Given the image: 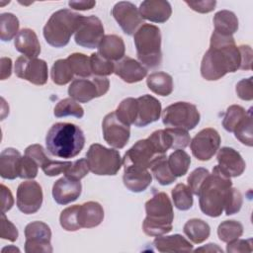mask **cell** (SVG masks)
Returning a JSON list of instances; mask_svg holds the SVG:
<instances>
[{"mask_svg": "<svg viewBox=\"0 0 253 253\" xmlns=\"http://www.w3.org/2000/svg\"><path fill=\"white\" fill-rule=\"evenodd\" d=\"M90 66L92 74L95 76H108L114 73L115 64L113 61L103 57L98 52H94L90 56Z\"/></svg>", "mask_w": 253, "mask_h": 253, "instance_id": "obj_42", "label": "cell"}, {"mask_svg": "<svg viewBox=\"0 0 253 253\" xmlns=\"http://www.w3.org/2000/svg\"><path fill=\"white\" fill-rule=\"evenodd\" d=\"M19 20L12 13H2L0 16V38L3 42H9L18 35Z\"/></svg>", "mask_w": 253, "mask_h": 253, "instance_id": "obj_38", "label": "cell"}, {"mask_svg": "<svg viewBox=\"0 0 253 253\" xmlns=\"http://www.w3.org/2000/svg\"><path fill=\"white\" fill-rule=\"evenodd\" d=\"M12 60L9 57H1V80H5L11 76Z\"/></svg>", "mask_w": 253, "mask_h": 253, "instance_id": "obj_59", "label": "cell"}, {"mask_svg": "<svg viewBox=\"0 0 253 253\" xmlns=\"http://www.w3.org/2000/svg\"><path fill=\"white\" fill-rule=\"evenodd\" d=\"M238 48L241 56L239 69L250 70L252 67V48L249 45H240Z\"/></svg>", "mask_w": 253, "mask_h": 253, "instance_id": "obj_57", "label": "cell"}, {"mask_svg": "<svg viewBox=\"0 0 253 253\" xmlns=\"http://www.w3.org/2000/svg\"><path fill=\"white\" fill-rule=\"evenodd\" d=\"M213 26L214 32L224 36H232L238 30V19L233 12L221 10L215 13Z\"/></svg>", "mask_w": 253, "mask_h": 253, "instance_id": "obj_29", "label": "cell"}, {"mask_svg": "<svg viewBox=\"0 0 253 253\" xmlns=\"http://www.w3.org/2000/svg\"><path fill=\"white\" fill-rule=\"evenodd\" d=\"M218 167L229 177H238L245 170V162L238 151L231 147H221L216 155Z\"/></svg>", "mask_w": 253, "mask_h": 253, "instance_id": "obj_20", "label": "cell"}, {"mask_svg": "<svg viewBox=\"0 0 253 253\" xmlns=\"http://www.w3.org/2000/svg\"><path fill=\"white\" fill-rule=\"evenodd\" d=\"M242 233L243 225L236 220H224L217 227L218 238L226 243L239 238Z\"/></svg>", "mask_w": 253, "mask_h": 253, "instance_id": "obj_39", "label": "cell"}, {"mask_svg": "<svg viewBox=\"0 0 253 253\" xmlns=\"http://www.w3.org/2000/svg\"><path fill=\"white\" fill-rule=\"evenodd\" d=\"M6 250H8V252H9V251H11V250H13V251H19V252H20V250H19L18 248H16V247H12V246H10V247H5V248H3V249H2V252H5Z\"/></svg>", "mask_w": 253, "mask_h": 253, "instance_id": "obj_62", "label": "cell"}, {"mask_svg": "<svg viewBox=\"0 0 253 253\" xmlns=\"http://www.w3.org/2000/svg\"><path fill=\"white\" fill-rule=\"evenodd\" d=\"M86 160L90 171L100 176L116 175L123 164L118 150L107 148L99 143L90 145L86 153Z\"/></svg>", "mask_w": 253, "mask_h": 253, "instance_id": "obj_7", "label": "cell"}, {"mask_svg": "<svg viewBox=\"0 0 253 253\" xmlns=\"http://www.w3.org/2000/svg\"><path fill=\"white\" fill-rule=\"evenodd\" d=\"M79 208V205H75L68 207L61 211L59 216V222L63 229L67 231H76L81 228L78 221Z\"/></svg>", "mask_w": 253, "mask_h": 253, "instance_id": "obj_44", "label": "cell"}, {"mask_svg": "<svg viewBox=\"0 0 253 253\" xmlns=\"http://www.w3.org/2000/svg\"><path fill=\"white\" fill-rule=\"evenodd\" d=\"M252 77L247 79H242L236 84V94L237 96L244 101H251L253 99V84Z\"/></svg>", "mask_w": 253, "mask_h": 253, "instance_id": "obj_54", "label": "cell"}, {"mask_svg": "<svg viewBox=\"0 0 253 253\" xmlns=\"http://www.w3.org/2000/svg\"><path fill=\"white\" fill-rule=\"evenodd\" d=\"M89 170L90 169L87 160L85 158H80L73 162H70V164L67 166L63 174L68 178L80 181L88 174Z\"/></svg>", "mask_w": 253, "mask_h": 253, "instance_id": "obj_46", "label": "cell"}, {"mask_svg": "<svg viewBox=\"0 0 253 253\" xmlns=\"http://www.w3.org/2000/svg\"><path fill=\"white\" fill-rule=\"evenodd\" d=\"M169 168L175 177H182L187 174L191 164L189 154L183 149H176L167 158Z\"/></svg>", "mask_w": 253, "mask_h": 253, "instance_id": "obj_33", "label": "cell"}, {"mask_svg": "<svg viewBox=\"0 0 253 253\" xmlns=\"http://www.w3.org/2000/svg\"><path fill=\"white\" fill-rule=\"evenodd\" d=\"M166 130L169 132L172 139V149H184L190 144L191 137L188 130L177 127H167Z\"/></svg>", "mask_w": 253, "mask_h": 253, "instance_id": "obj_47", "label": "cell"}, {"mask_svg": "<svg viewBox=\"0 0 253 253\" xmlns=\"http://www.w3.org/2000/svg\"><path fill=\"white\" fill-rule=\"evenodd\" d=\"M73 71L67 61V59L56 60L50 71L51 80L56 85H65L73 79Z\"/></svg>", "mask_w": 253, "mask_h": 253, "instance_id": "obj_36", "label": "cell"}, {"mask_svg": "<svg viewBox=\"0 0 253 253\" xmlns=\"http://www.w3.org/2000/svg\"><path fill=\"white\" fill-rule=\"evenodd\" d=\"M137 101V117L134 125L138 127L146 126L160 118L161 103L153 96L145 94L136 99Z\"/></svg>", "mask_w": 253, "mask_h": 253, "instance_id": "obj_18", "label": "cell"}, {"mask_svg": "<svg viewBox=\"0 0 253 253\" xmlns=\"http://www.w3.org/2000/svg\"><path fill=\"white\" fill-rule=\"evenodd\" d=\"M185 3L194 11L199 13H209L211 12L215 5V0H204V1H185Z\"/></svg>", "mask_w": 253, "mask_h": 253, "instance_id": "obj_56", "label": "cell"}, {"mask_svg": "<svg viewBox=\"0 0 253 253\" xmlns=\"http://www.w3.org/2000/svg\"><path fill=\"white\" fill-rule=\"evenodd\" d=\"M71 161H58V160H51L48 159L44 165L41 168L46 176H57L61 173H64L67 166L70 164Z\"/></svg>", "mask_w": 253, "mask_h": 253, "instance_id": "obj_51", "label": "cell"}, {"mask_svg": "<svg viewBox=\"0 0 253 253\" xmlns=\"http://www.w3.org/2000/svg\"><path fill=\"white\" fill-rule=\"evenodd\" d=\"M147 87L155 94L168 96L173 91L172 76L165 72H153L146 79Z\"/></svg>", "mask_w": 253, "mask_h": 253, "instance_id": "obj_31", "label": "cell"}, {"mask_svg": "<svg viewBox=\"0 0 253 253\" xmlns=\"http://www.w3.org/2000/svg\"><path fill=\"white\" fill-rule=\"evenodd\" d=\"M147 138L159 154H165L172 147V139L166 128L153 131Z\"/></svg>", "mask_w": 253, "mask_h": 253, "instance_id": "obj_45", "label": "cell"}, {"mask_svg": "<svg viewBox=\"0 0 253 253\" xmlns=\"http://www.w3.org/2000/svg\"><path fill=\"white\" fill-rule=\"evenodd\" d=\"M219 145V133L211 127H207L199 131L190 143L193 155L201 161L210 160L216 153Z\"/></svg>", "mask_w": 253, "mask_h": 253, "instance_id": "obj_14", "label": "cell"}, {"mask_svg": "<svg viewBox=\"0 0 253 253\" xmlns=\"http://www.w3.org/2000/svg\"><path fill=\"white\" fill-rule=\"evenodd\" d=\"M138 11L143 20L153 23H165L172 14L170 3L164 0H145L140 4Z\"/></svg>", "mask_w": 253, "mask_h": 253, "instance_id": "obj_21", "label": "cell"}, {"mask_svg": "<svg viewBox=\"0 0 253 253\" xmlns=\"http://www.w3.org/2000/svg\"><path fill=\"white\" fill-rule=\"evenodd\" d=\"M209 175H210L209 170L206 168H203V167H199V168L195 169L189 175L188 180H187L188 187L190 188V190L192 191L193 194L198 196L202 185L204 184V182L206 181V179L208 178Z\"/></svg>", "mask_w": 253, "mask_h": 253, "instance_id": "obj_49", "label": "cell"}, {"mask_svg": "<svg viewBox=\"0 0 253 253\" xmlns=\"http://www.w3.org/2000/svg\"><path fill=\"white\" fill-rule=\"evenodd\" d=\"M82 15L69 9L54 12L43 27V37L48 44L54 47L65 46L75 34Z\"/></svg>", "mask_w": 253, "mask_h": 253, "instance_id": "obj_5", "label": "cell"}, {"mask_svg": "<svg viewBox=\"0 0 253 253\" xmlns=\"http://www.w3.org/2000/svg\"><path fill=\"white\" fill-rule=\"evenodd\" d=\"M42 190L36 181L22 182L17 189V207L26 214L37 212L42 204Z\"/></svg>", "mask_w": 253, "mask_h": 253, "instance_id": "obj_16", "label": "cell"}, {"mask_svg": "<svg viewBox=\"0 0 253 253\" xmlns=\"http://www.w3.org/2000/svg\"><path fill=\"white\" fill-rule=\"evenodd\" d=\"M146 217L142 223V229L146 235L161 236L172 230L174 219L173 206L167 194L160 192L155 194L145 203Z\"/></svg>", "mask_w": 253, "mask_h": 253, "instance_id": "obj_4", "label": "cell"}, {"mask_svg": "<svg viewBox=\"0 0 253 253\" xmlns=\"http://www.w3.org/2000/svg\"><path fill=\"white\" fill-rule=\"evenodd\" d=\"M117 117L126 125H134L137 117V101L134 98L123 100L115 111Z\"/></svg>", "mask_w": 253, "mask_h": 253, "instance_id": "obj_35", "label": "cell"}, {"mask_svg": "<svg viewBox=\"0 0 253 253\" xmlns=\"http://www.w3.org/2000/svg\"><path fill=\"white\" fill-rule=\"evenodd\" d=\"M150 169H151V173L153 174L156 181L162 186L172 184L173 182H175V180L177 178L171 172L169 165H168L167 157L165 154L158 156L151 164Z\"/></svg>", "mask_w": 253, "mask_h": 253, "instance_id": "obj_32", "label": "cell"}, {"mask_svg": "<svg viewBox=\"0 0 253 253\" xmlns=\"http://www.w3.org/2000/svg\"><path fill=\"white\" fill-rule=\"evenodd\" d=\"M153 245L159 252H190L193 250V245L180 234L156 236Z\"/></svg>", "mask_w": 253, "mask_h": 253, "instance_id": "obj_28", "label": "cell"}, {"mask_svg": "<svg viewBox=\"0 0 253 253\" xmlns=\"http://www.w3.org/2000/svg\"><path fill=\"white\" fill-rule=\"evenodd\" d=\"M15 48L23 55L37 57L41 53V44L37 34L31 29H22L14 40Z\"/></svg>", "mask_w": 253, "mask_h": 253, "instance_id": "obj_24", "label": "cell"}, {"mask_svg": "<svg viewBox=\"0 0 253 253\" xmlns=\"http://www.w3.org/2000/svg\"><path fill=\"white\" fill-rule=\"evenodd\" d=\"M1 208H2V213H5L9 210L12 209L14 205V199L13 195L9 188H7L5 185L1 184Z\"/></svg>", "mask_w": 253, "mask_h": 253, "instance_id": "obj_58", "label": "cell"}, {"mask_svg": "<svg viewBox=\"0 0 253 253\" xmlns=\"http://www.w3.org/2000/svg\"><path fill=\"white\" fill-rule=\"evenodd\" d=\"M102 130L105 141L114 148H124L130 136L129 126L124 124L115 112L105 116L102 123Z\"/></svg>", "mask_w": 253, "mask_h": 253, "instance_id": "obj_15", "label": "cell"}, {"mask_svg": "<svg viewBox=\"0 0 253 253\" xmlns=\"http://www.w3.org/2000/svg\"><path fill=\"white\" fill-rule=\"evenodd\" d=\"M196 251H219V252H222V250L220 248H218L216 246V244H212V243H210V244H207L206 246L204 247H201V248H198L196 249Z\"/></svg>", "mask_w": 253, "mask_h": 253, "instance_id": "obj_61", "label": "cell"}, {"mask_svg": "<svg viewBox=\"0 0 253 253\" xmlns=\"http://www.w3.org/2000/svg\"><path fill=\"white\" fill-rule=\"evenodd\" d=\"M109 87L110 81L106 77L93 76L89 78H77L68 87V95L79 103H87L105 95Z\"/></svg>", "mask_w": 253, "mask_h": 253, "instance_id": "obj_9", "label": "cell"}, {"mask_svg": "<svg viewBox=\"0 0 253 253\" xmlns=\"http://www.w3.org/2000/svg\"><path fill=\"white\" fill-rule=\"evenodd\" d=\"M39 171V165L29 156L24 155L21 158L19 168V178L22 179H34L37 177Z\"/></svg>", "mask_w": 253, "mask_h": 253, "instance_id": "obj_50", "label": "cell"}, {"mask_svg": "<svg viewBox=\"0 0 253 253\" xmlns=\"http://www.w3.org/2000/svg\"><path fill=\"white\" fill-rule=\"evenodd\" d=\"M200 119L197 107L188 102H176L166 107L162 113V122L166 126L185 130L195 128L200 123Z\"/></svg>", "mask_w": 253, "mask_h": 253, "instance_id": "obj_8", "label": "cell"}, {"mask_svg": "<svg viewBox=\"0 0 253 253\" xmlns=\"http://www.w3.org/2000/svg\"><path fill=\"white\" fill-rule=\"evenodd\" d=\"M25 155L32 158L40 167L44 165L49 159L44 152L43 147L41 144L29 145L25 150Z\"/></svg>", "mask_w": 253, "mask_h": 253, "instance_id": "obj_52", "label": "cell"}, {"mask_svg": "<svg viewBox=\"0 0 253 253\" xmlns=\"http://www.w3.org/2000/svg\"><path fill=\"white\" fill-rule=\"evenodd\" d=\"M124 169V185L133 193L143 192L152 182V176L147 169L134 167H126Z\"/></svg>", "mask_w": 253, "mask_h": 253, "instance_id": "obj_23", "label": "cell"}, {"mask_svg": "<svg viewBox=\"0 0 253 253\" xmlns=\"http://www.w3.org/2000/svg\"><path fill=\"white\" fill-rule=\"evenodd\" d=\"M174 206L180 211H188L192 208L194 200L193 193L185 184H177L171 192Z\"/></svg>", "mask_w": 253, "mask_h": 253, "instance_id": "obj_34", "label": "cell"}, {"mask_svg": "<svg viewBox=\"0 0 253 253\" xmlns=\"http://www.w3.org/2000/svg\"><path fill=\"white\" fill-rule=\"evenodd\" d=\"M247 111L239 105H231L227 108L222 120V126L228 132H233L237 126L246 117Z\"/></svg>", "mask_w": 253, "mask_h": 253, "instance_id": "obj_41", "label": "cell"}, {"mask_svg": "<svg viewBox=\"0 0 253 253\" xmlns=\"http://www.w3.org/2000/svg\"><path fill=\"white\" fill-rule=\"evenodd\" d=\"M82 185L79 180L66 176L58 179L52 187V197L58 205H67L76 201L81 195Z\"/></svg>", "mask_w": 253, "mask_h": 253, "instance_id": "obj_19", "label": "cell"}, {"mask_svg": "<svg viewBox=\"0 0 253 253\" xmlns=\"http://www.w3.org/2000/svg\"><path fill=\"white\" fill-rule=\"evenodd\" d=\"M184 233L195 244H200L207 240L211 234L210 225L199 218L189 219L184 225Z\"/></svg>", "mask_w": 253, "mask_h": 253, "instance_id": "obj_30", "label": "cell"}, {"mask_svg": "<svg viewBox=\"0 0 253 253\" xmlns=\"http://www.w3.org/2000/svg\"><path fill=\"white\" fill-rule=\"evenodd\" d=\"M21 153L19 150L8 147L0 154V175L3 179L14 180L19 177V168L21 162Z\"/></svg>", "mask_w": 253, "mask_h": 253, "instance_id": "obj_26", "label": "cell"}, {"mask_svg": "<svg viewBox=\"0 0 253 253\" xmlns=\"http://www.w3.org/2000/svg\"><path fill=\"white\" fill-rule=\"evenodd\" d=\"M112 14L123 32L127 36H131L141 24H144L136 6L128 1L116 3Z\"/></svg>", "mask_w": 253, "mask_h": 253, "instance_id": "obj_17", "label": "cell"}, {"mask_svg": "<svg viewBox=\"0 0 253 253\" xmlns=\"http://www.w3.org/2000/svg\"><path fill=\"white\" fill-rule=\"evenodd\" d=\"M68 5L74 9V10H90L92 9L95 5V1H89V0H79V1H69Z\"/></svg>", "mask_w": 253, "mask_h": 253, "instance_id": "obj_60", "label": "cell"}, {"mask_svg": "<svg viewBox=\"0 0 253 253\" xmlns=\"http://www.w3.org/2000/svg\"><path fill=\"white\" fill-rule=\"evenodd\" d=\"M104 218V210L97 202H87L80 205L78 221L81 228H92L98 226Z\"/></svg>", "mask_w": 253, "mask_h": 253, "instance_id": "obj_27", "label": "cell"}, {"mask_svg": "<svg viewBox=\"0 0 253 253\" xmlns=\"http://www.w3.org/2000/svg\"><path fill=\"white\" fill-rule=\"evenodd\" d=\"M114 73L126 83L141 81L147 75V69L135 59L126 56L115 65Z\"/></svg>", "mask_w": 253, "mask_h": 253, "instance_id": "obj_22", "label": "cell"}, {"mask_svg": "<svg viewBox=\"0 0 253 253\" xmlns=\"http://www.w3.org/2000/svg\"><path fill=\"white\" fill-rule=\"evenodd\" d=\"M162 154L156 152L148 138L136 141L124 155L122 159L124 168L134 167L140 169L150 168L153 161Z\"/></svg>", "mask_w": 253, "mask_h": 253, "instance_id": "obj_12", "label": "cell"}, {"mask_svg": "<svg viewBox=\"0 0 253 253\" xmlns=\"http://www.w3.org/2000/svg\"><path fill=\"white\" fill-rule=\"evenodd\" d=\"M104 38V27L101 20L96 16L82 17L75 32V42L87 48L98 47Z\"/></svg>", "mask_w": 253, "mask_h": 253, "instance_id": "obj_13", "label": "cell"}, {"mask_svg": "<svg viewBox=\"0 0 253 253\" xmlns=\"http://www.w3.org/2000/svg\"><path fill=\"white\" fill-rule=\"evenodd\" d=\"M241 56L232 36H224L213 31L210 48L201 63V75L209 81L218 80L229 72L239 69Z\"/></svg>", "mask_w": 253, "mask_h": 253, "instance_id": "obj_1", "label": "cell"}, {"mask_svg": "<svg viewBox=\"0 0 253 253\" xmlns=\"http://www.w3.org/2000/svg\"><path fill=\"white\" fill-rule=\"evenodd\" d=\"M227 252H251L252 239H235L228 242L226 246Z\"/></svg>", "mask_w": 253, "mask_h": 253, "instance_id": "obj_55", "label": "cell"}, {"mask_svg": "<svg viewBox=\"0 0 253 253\" xmlns=\"http://www.w3.org/2000/svg\"><path fill=\"white\" fill-rule=\"evenodd\" d=\"M1 238L12 242L18 238L17 227L6 217L5 213H1Z\"/></svg>", "mask_w": 253, "mask_h": 253, "instance_id": "obj_53", "label": "cell"}, {"mask_svg": "<svg viewBox=\"0 0 253 253\" xmlns=\"http://www.w3.org/2000/svg\"><path fill=\"white\" fill-rule=\"evenodd\" d=\"M25 251L27 253H51V230L42 221H33L25 227Z\"/></svg>", "mask_w": 253, "mask_h": 253, "instance_id": "obj_10", "label": "cell"}, {"mask_svg": "<svg viewBox=\"0 0 253 253\" xmlns=\"http://www.w3.org/2000/svg\"><path fill=\"white\" fill-rule=\"evenodd\" d=\"M47 151L59 158L69 159L77 156L85 145L83 130L70 123H56L45 136Z\"/></svg>", "mask_w": 253, "mask_h": 253, "instance_id": "obj_2", "label": "cell"}, {"mask_svg": "<svg viewBox=\"0 0 253 253\" xmlns=\"http://www.w3.org/2000/svg\"><path fill=\"white\" fill-rule=\"evenodd\" d=\"M124 40L117 35L104 36L98 45V53L111 61H119L125 57Z\"/></svg>", "mask_w": 253, "mask_h": 253, "instance_id": "obj_25", "label": "cell"}, {"mask_svg": "<svg viewBox=\"0 0 253 253\" xmlns=\"http://www.w3.org/2000/svg\"><path fill=\"white\" fill-rule=\"evenodd\" d=\"M231 187L230 177L224 174L218 165L214 166L212 173L208 176L198 194L201 211L211 217L219 216Z\"/></svg>", "mask_w": 253, "mask_h": 253, "instance_id": "obj_3", "label": "cell"}, {"mask_svg": "<svg viewBox=\"0 0 253 253\" xmlns=\"http://www.w3.org/2000/svg\"><path fill=\"white\" fill-rule=\"evenodd\" d=\"M53 114L56 118L71 116L81 119L84 116V110L74 99L65 98L57 103V105L54 107Z\"/></svg>", "mask_w": 253, "mask_h": 253, "instance_id": "obj_37", "label": "cell"}, {"mask_svg": "<svg viewBox=\"0 0 253 253\" xmlns=\"http://www.w3.org/2000/svg\"><path fill=\"white\" fill-rule=\"evenodd\" d=\"M242 203L243 199L241 193L237 189L231 187L224 204L223 211H225V214L231 215L238 212L242 207Z\"/></svg>", "mask_w": 253, "mask_h": 253, "instance_id": "obj_48", "label": "cell"}, {"mask_svg": "<svg viewBox=\"0 0 253 253\" xmlns=\"http://www.w3.org/2000/svg\"><path fill=\"white\" fill-rule=\"evenodd\" d=\"M15 73L35 85H43L47 81V64L37 57L19 56L15 62Z\"/></svg>", "mask_w": 253, "mask_h": 253, "instance_id": "obj_11", "label": "cell"}, {"mask_svg": "<svg viewBox=\"0 0 253 253\" xmlns=\"http://www.w3.org/2000/svg\"><path fill=\"white\" fill-rule=\"evenodd\" d=\"M66 59L75 75L82 78L91 76L92 71L90 66V57L83 53L75 52L70 54Z\"/></svg>", "mask_w": 253, "mask_h": 253, "instance_id": "obj_40", "label": "cell"}, {"mask_svg": "<svg viewBox=\"0 0 253 253\" xmlns=\"http://www.w3.org/2000/svg\"><path fill=\"white\" fill-rule=\"evenodd\" d=\"M235 137L247 146H252V108L247 111L246 117L233 131Z\"/></svg>", "mask_w": 253, "mask_h": 253, "instance_id": "obj_43", "label": "cell"}, {"mask_svg": "<svg viewBox=\"0 0 253 253\" xmlns=\"http://www.w3.org/2000/svg\"><path fill=\"white\" fill-rule=\"evenodd\" d=\"M133 42L139 62L148 68L161 65V34L158 27L142 24L134 33Z\"/></svg>", "mask_w": 253, "mask_h": 253, "instance_id": "obj_6", "label": "cell"}]
</instances>
